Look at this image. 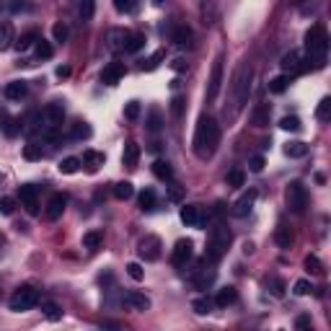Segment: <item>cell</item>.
<instances>
[{
    "mask_svg": "<svg viewBox=\"0 0 331 331\" xmlns=\"http://www.w3.org/2000/svg\"><path fill=\"white\" fill-rule=\"evenodd\" d=\"M251 80H254V67H251V62L243 60L230 78V96H228V104H225V119L228 122L238 119V114L246 109L248 96H251Z\"/></svg>",
    "mask_w": 331,
    "mask_h": 331,
    "instance_id": "cell-1",
    "label": "cell"
},
{
    "mask_svg": "<svg viewBox=\"0 0 331 331\" xmlns=\"http://www.w3.org/2000/svg\"><path fill=\"white\" fill-rule=\"evenodd\" d=\"M220 145V124L212 116H199L194 130V155L199 160H210Z\"/></svg>",
    "mask_w": 331,
    "mask_h": 331,
    "instance_id": "cell-2",
    "label": "cell"
},
{
    "mask_svg": "<svg viewBox=\"0 0 331 331\" xmlns=\"http://www.w3.org/2000/svg\"><path fill=\"white\" fill-rule=\"evenodd\" d=\"M305 47H308V60L305 62H313V67H323L326 65V52H328V34L321 23L311 26L308 34H305Z\"/></svg>",
    "mask_w": 331,
    "mask_h": 331,
    "instance_id": "cell-3",
    "label": "cell"
},
{
    "mask_svg": "<svg viewBox=\"0 0 331 331\" xmlns=\"http://www.w3.org/2000/svg\"><path fill=\"white\" fill-rule=\"evenodd\" d=\"M230 241H233V235H230V230H228L225 225L212 228L210 238H207V251H204V259H207V262H212V264H218V262L225 256V251H228Z\"/></svg>",
    "mask_w": 331,
    "mask_h": 331,
    "instance_id": "cell-4",
    "label": "cell"
},
{
    "mask_svg": "<svg viewBox=\"0 0 331 331\" xmlns=\"http://www.w3.org/2000/svg\"><path fill=\"white\" fill-rule=\"evenodd\" d=\"M36 303H39V293H36V287H31V285H21L16 293L11 295V300H8L11 311H16V313L31 311Z\"/></svg>",
    "mask_w": 331,
    "mask_h": 331,
    "instance_id": "cell-5",
    "label": "cell"
},
{
    "mask_svg": "<svg viewBox=\"0 0 331 331\" xmlns=\"http://www.w3.org/2000/svg\"><path fill=\"white\" fill-rule=\"evenodd\" d=\"M287 207L293 210L295 215H303L305 207H308V194H305V186L300 181H293L287 186Z\"/></svg>",
    "mask_w": 331,
    "mask_h": 331,
    "instance_id": "cell-6",
    "label": "cell"
},
{
    "mask_svg": "<svg viewBox=\"0 0 331 331\" xmlns=\"http://www.w3.org/2000/svg\"><path fill=\"white\" fill-rule=\"evenodd\" d=\"M160 248H163V243H160L158 235H145L137 243V254H140L143 262H158L160 259Z\"/></svg>",
    "mask_w": 331,
    "mask_h": 331,
    "instance_id": "cell-7",
    "label": "cell"
},
{
    "mask_svg": "<svg viewBox=\"0 0 331 331\" xmlns=\"http://www.w3.org/2000/svg\"><path fill=\"white\" fill-rule=\"evenodd\" d=\"M220 86H223V57H218L212 65V75H210V83H207V104H215Z\"/></svg>",
    "mask_w": 331,
    "mask_h": 331,
    "instance_id": "cell-8",
    "label": "cell"
},
{
    "mask_svg": "<svg viewBox=\"0 0 331 331\" xmlns=\"http://www.w3.org/2000/svg\"><path fill=\"white\" fill-rule=\"evenodd\" d=\"M179 218H181V223L184 225H189V228H202L204 225V210L199 204H184L181 207V212H179Z\"/></svg>",
    "mask_w": 331,
    "mask_h": 331,
    "instance_id": "cell-9",
    "label": "cell"
},
{
    "mask_svg": "<svg viewBox=\"0 0 331 331\" xmlns=\"http://www.w3.org/2000/svg\"><path fill=\"white\" fill-rule=\"evenodd\" d=\"M192 254H194V243H192L189 238H181V241H176V246H174L171 262H174L176 267H184V264L192 259Z\"/></svg>",
    "mask_w": 331,
    "mask_h": 331,
    "instance_id": "cell-10",
    "label": "cell"
},
{
    "mask_svg": "<svg viewBox=\"0 0 331 331\" xmlns=\"http://www.w3.org/2000/svg\"><path fill=\"white\" fill-rule=\"evenodd\" d=\"M256 197H259V192H256V189H248V192H243V194H241V199L233 204V215H235V218H246L248 212H251V207H254Z\"/></svg>",
    "mask_w": 331,
    "mask_h": 331,
    "instance_id": "cell-11",
    "label": "cell"
},
{
    "mask_svg": "<svg viewBox=\"0 0 331 331\" xmlns=\"http://www.w3.org/2000/svg\"><path fill=\"white\" fill-rule=\"evenodd\" d=\"M18 197H21V202H23V207H26V212H29V215H39L36 186H31V184H23V186H18Z\"/></svg>",
    "mask_w": 331,
    "mask_h": 331,
    "instance_id": "cell-12",
    "label": "cell"
},
{
    "mask_svg": "<svg viewBox=\"0 0 331 331\" xmlns=\"http://www.w3.org/2000/svg\"><path fill=\"white\" fill-rule=\"evenodd\" d=\"M127 75V67H124V62H109L101 73V83H106V86H116V83Z\"/></svg>",
    "mask_w": 331,
    "mask_h": 331,
    "instance_id": "cell-13",
    "label": "cell"
},
{
    "mask_svg": "<svg viewBox=\"0 0 331 331\" xmlns=\"http://www.w3.org/2000/svg\"><path fill=\"white\" fill-rule=\"evenodd\" d=\"M279 65H282V75H287V78H290L293 73H300V70H303V57H300V52H298V50H290V52L282 57V62H279Z\"/></svg>",
    "mask_w": 331,
    "mask_h": 331,
    "instance_id": "cell-14",
    "label": "cell"
},
{
    "mask_svg": "<svg viewBox=\"0 0 331 331\" xmlns=\"http://www.w3.org/2000/svg\"><path fill=\"white\" fill-rule=\"evenodd\" d=\"M65 204H67V199H65V194H52V199L47 202V220H60L62 218V212H65Z\"/></svg>",
    "mask_w": 331,
    "mask_h": 331,
    "instance_id": "cell-15",
    "label": "cell"
},
{
    "mask_svg": "<svg viewBox=\"0 0 331 331\" xmlns=\"http://www.w3.org/2000/svg\"><path fill=\"white\" fill-rule=\"evenodd\" d=\"M127 39H130V31H124V29H109V34H106L109 50H114V52L127 47Z\"/></svg>",
    "mask_w": 331,
    "mask_h": 331,
    "instance_id": "cell-16",
    "label": "cell"
},
{
    "mask_svg": "<svg viewBox=\"0 0 331 331\" xmlns=\"http://www.w3.org/2000/svg\"><path fill=\"white\" fill-rule=\"evenodd\" d=\"M124 305H130L135 311H150V298L145 293H137V290H130L127 295H124Z\"/></svg>",
    "mask_w": 331,
    "mask_h": 331,
    "instance_id": "cell-17",
    "label": "cell"
},
{
    "mask_svg": "<svg viewBox=\"0 0 331 331\" xmlns=\"http://www.w3.org/2000/svg\"><path fill=\"white\" fill-rule=\"evenodd\" d=\"M174 44H179V47H192L194 44V31L186 26V23H181V26H176L174 29Z\"/></svg>",
    "mask_w": 331,
    "mask_h": 331,
    "instance_id": "cell-18",
    "label": "cell"
},
{
    "mask_svg": "<svg viewBox=\"0 0 331 331\" xmlns=\"http://www.w3.org/2000/svg\"><path fill=\"white\" fill-rule=\"evenodd\" d=\"M26 93H29V83L26 80H11L6 86V99H11V101H21Z\"/></svg>",
    "mask_w": 331,
    "mask_h": 331,
    "instance_id": "cell-19",
    "label": "cell"
},
{
    "mask_svg": "<svg viewBox=\"0 0 331 331\" xmlns=\"http://www.w3.org/2000/svg\"><path fill=\"white\" fill-rule=\"evenodd\" d=\"M192 282H194L197 290L212 287V282H215V269H197V274L192 277Z\"/></svg>",
    "mask_w": 331,
    "mask_h": 331,
    "instance_id": "cell-20",
    "label": "cell"
},
{
    "mask_svg": "<svg viewBox=\"0 0 331 331\" xmlns=\"http://www.w3.org/2000/svg\"><path fill=\"white\" fill-rule=\"evenodd\" d=\"M235 300H238V290H235V287H230V285H228V287H223L220 293L215 295V305H218V308H228V305H233Z\"/></svg>",
    "mask_w": 331,
    "mask_h": 331,
    "instance_id": "cell-21",
    "label": "cell"
},
{
    "mask_svg": "<svg viewBox=\"0 0 331 331\" xmlns=\"http://www.w3.org/2000/svg\"><path fill=\"white\" fill-rule=\"evenodd\" d=\"M140 160V145L137 143H127L124 145V153H122V163L127 166V169H135Z\"/></svg>",
    "mask_w": 331,
    "mask_h": 331,
    "instance_id": "cell-22",
    "label": "cell"
},
{
    "mask_svg": "<svg viewBox=\"0 0 331 331\" xmlns=\"http://www.w3.org/2000/svg\"><path fill=\"white\" fill-rule=\"evenodd\" d=\"M16 44V34H13V26L6 21V23H0V52H6Z\"/></svg>",
    "mask_w": 331,
    "mask_h": 331,
    "instance_id": "cell-23",
    "label": "cell"
},
{
    "mask_svg": "<svg viewBox=\"0 0 331 331\" xmlns=\"http://www.w3.org/2000/svg\"><path fill=\"white\" fill-rule=\"evenodd\" d=\"M104 160H106V155L99 153V150H86L80 158V163L88 166V171H99V166H104Z\"/></svg>",
    "mask_w": 331,
    "mask_h": 331,
    "instance_id": "cell-24",
    "label": "cell"
},
{
    "mask_svg": "<svg viewBox=\"0 0 331 331\" xmlns=\"http://www.w3.org/2000/svg\"><path fill=\"white\" fill-rule=\"evenodd\" d=\"M251 124L254 127H267L269 124V104H259L251 114Z\"/></svg>",
    "mask_w": 331,
    "mask_h": 331,
    "instance_id": "cell-25",
    "label": "cell"
},
{
    "mask_svg": "<svg viewBox=\"0 0 331 331\" xmlns=\"http://www.w3.org/2000/svg\"><path fill=\"white\" fill-rule=\"evenodd\" d=\"M145 34H140V31H130V39H127V47H124V52H130V55H135V52H140L143 47H145Z\"/></svg>",
    "mask_w": 331,
    "mask_h": 331,
    "instance_id": "cell-26",
    "label": "cell"
},
{
    "mask_svg": "<svg viewBox=\"0 0 331 331\" xmlns=\"http://www.w3.org/2000/svg\"><path fill=\"white\" fill-rule=\"evenodd\" d=\"M36 41H39V31H36V29H29L26 34H21V39L16 41L13 47H16L18 52H26V50H29L31 44H36Z\"/></svg>",
    "mask_w": 331,
    "mask_h": 331,
    "instance_id": "cell-27",
    "label": "cell"
},
{
    "mask_svg": "<svg viewBox=\"0 0 331 331\" xmlns=\"http://www.w3.org/2000/svg\"><path fill=\"white\" fill-rule=\"evenodd\" d=\"M153 174L163 181H171L174 179V169H171V163L169 160H155L153 163Z\"/></svg>",
    "mask_w": 331,
    "mask_h": 331,
    "instance_id": "cell-28",
    "label": "cell"
},
{
    "mask_svg": "<svg viewBox=\"0 0 331 331\" xmlns=\"http://www.w3.org/2000/svg\"><path fill=\"white\" fill-rule=\"evenodd\" d=\"M305 153H308V145L300 143V140H293V143L285 145V155H287V158H303Z\"/></svg>",
    "mask_w": 331,
    "mask_h": 331,
    "instance_id": "cell-29",
    "label": "cell"
},
{
    "mask_svg": "<svg viewBox=\"0 0 331 331\" xmlns=\"http://www.w3.org/2000/svg\"><path fill=\"white\" fill-rule=\"evenodd\" d=\"M192 308H194L199 316H207V313H212L215 300H212V298H207V295H202V298H197V300L192 303Z\"/></svg>",
    "mask_w": 331,
    "mask_h": 331,
    "instance_id": "cell-30",
    "label": "cell"
},
{
    "mask_svg": "<svg viewBox=\"0 0 331 331\" xmlns=\"http://www.w3.org/2000/svg\"><path fill=\"white\" fill-rule=\"evenodd\" d=\"M70 137L73 140H88L91 137V127L86 122H75L73 127H70Z\"/></svg>",
    "mask_w": 331,
    "mask_h": 331,
    "instance_id": "cell-31",
    "label": "cell"
},
{
    "mask_svg": "<svg viewBox=\"0 0 331 331\" xmlns=\"http://www.w3.org/2000/svg\"><path fill=\"white\" fill-rule=\"evenodd\" d=\"M60 174H75L78 169H80V158H75V155H67V158H62L60 160Z\"/></svg>",
    "mask_w": 331,
    "mask_h": 331,
    "instance_id": "cell-32",
    "label": "cell"
},
{
    "mask_svg": "<svg viewBox=\"0 0 331 331\" xmlns=\"http://www.w3.org/2000/svg\"><path fill=\"white\" fill-rule=\"evenodd\" d=\"M41 313H44V318H50V321H60L62 318V308L57 303H52V300L41 303Z\"/></svg>",
    "mask_w": 331,
    "mask_h": 331,
    "instance_id": "cell-33",
    "label": "cell"
},
{
    "mask_svg": "<svg viewBox=\"0 0 331 331\" xmlns=\"http://www.w3.org/2000/svg\"><path fill=\"white\" fill-rule=\"evenodd\" d=\"M132 194H135L132 181H119V184L114 186V197H116V199H122V202H124V199H130Z\"/></svg>",
    "mask_w": 331,
    "mask_h": 331,
    "instance_id": "cell-34",
    "label": "cell"
},
{
    "mask_svg": "<svg viewBox=\"0 0 331 331\" xmlns=\"http://www.w3.org/2000/svg\"><path fill=\"white\" fill-rule=\"evenodd\" d=\"M274 241L279 248H290L293 246V233H290V228H277L274 230Z\"/></svg>",
    "mask_w": 331,
    "mask_h": 331,
    "instance_id": "cell-35",
    "label": "cell"
},
{
    "mask_svg": "<svg viewBox=\"0 0 331 331\" xmlns=\"http://www.w3.org/2000/svg\"><path fill=\"white\" fill-rule=\"evenodd\" d=\"M287 86H290V78H287V75H274V78L269 80V91H272V93H285Z\"/></svg>",
    "mask_w": 331,
    "mask_h": 331,
    "instance_id": "cell-36",
    "label": "cell"
},
{
    "mask_svg": "<svg viewBox=\"0 0 331 331\" xmlns=\"http://www.w3.org/2000/svg\"><path fill=\"white\" fill-rule=\"evenodd\" d=\"M34 47H36V57H39V60H50V57L55 55L52 44H50V41H44V39H41V36H39V41H36Z\"/></svg>",
    "mask_w": 331,
    "mask_h": 331,
    "instance_id": "cell-37",
    "label": "cell"
},
{
    "mask_svg": "<svg viewBox=\"0 0 331 331\" xmlns=\"http://www.w3.org/2000/svg\"><path fill=\"white\" fill-rule=\"evenodd\" d=\"M140 207H143L145 212L155 210V192H153V189H145V192H140Z\"/></svg>",
    "mask_w": 331,
    "mask_h": 331,
    "instance_id": "cell-38",
    "label": "cell"
},
{
    "mask_svg": "<svg viewBox=\"0 0 331 331\" xmlns=\"http://www.w3.org/2000/svg\"><path fill=\"white\" fill-rule=\"evenodd\" d=\"M264 282H267V287L272 290L274 298H282V295H285V282H282L279 277H267Z\"/></svg>",
    "mask_w": 331,
    "mask_h": 331,
    "instance_id": "cell-39",
    "label": "cell"
},
{
    "mask_svg": "<svg viewBox=\"0 0 331 331\" xmlns=\"http://www.w3.org/2000/svg\"><path fill=\"white\" fill-rule=\"evenodd\" d=\"M163 57H166V50L153 52V55H150V60H145V62H143V70H155V67L163 62Z\"/></svg>",
    "mask_w": 331,
    "mask_h": 331,
    "instance_id": "cell-40",
    "label": "cell"
},
{
    "mask_svg": "<svg viewBox=\"0 0 331 331\" xmlns=\"http://www.w3.org/2000/svg\"><path fill=\"white\" fill-rule=\"evenodd\" d=\"M305 269H308L311 274H321V272H323V264H321V259H318L316 254H308V256H305Z\"/></svg>",
    "mask_w": 331,
    "mask_h": 331,
    "instance_id": "cell-41",
    "label": "cell"
},
{
    "mask_svg": "<svg viewBox=\"0 0 331 331\" xmlns=\"http://www.w3.org/2000/svg\"><path fill=\"white\" fill-rule=\"evenodd\" d=\"M279 127L287 130V132H298L300 130V119L298 116H282L279 119Z\"/></svg>",
    "mask_w": 331,
    "mask_h": 331,
    "instance_id": "cell-42",
    "label": "cell"
},
{
    "mask_svg": "<svg viewBox=\"0 0 331 331\" xmlns=\"http://www.w3.org/2000/svg\"><path fill=\"white\" fill-rule=\"evenodd\" d=\"M160 127H163V116H160L158 109H153L150 116H148V130H150V132H158Z\"/></svg>",
    "mask_w": 331,
    "mask_h": 331,
    "instance_id": "cell-43",
    "label": "cell"
},
{
    "mask_svg": "<svg viewBox=\"0 0 331 331\" xmlns=\"http://www.w3.org/2000/svg\"><path fill=\"white\" fill-rule=\"evenodd\" d=\"M99 246H101V233L91 230V233L83 235V248H99Z\"/></svg>",
    "mask_w": 331,
    "mask_h": 331,
    "instance_id": "cell-44",
    "label": "cell"
},
{
    "mask_svg": "<svg viewBox=\"0 0 331 331\" xmlns=\"http://www.w3.org/2000/svg\"><path fill=\"white\" fill-rule=\"evenodd\" d=\"M3 132H6L8 137H16V135L21 132V124H18V119L8 116V119H6V124H3Z\"/></svg>",
    "mask_w": 331,
    "mask_h": 331,
    "instance_id": "cell-45",
    "label": "cell"
},
{
    "mask_svg": "<svg viewBox=\"0 0 331 331\" xmlns=\"http://www.w3.org/2000/svg\"><path fill=\"white\" fill-rule=\"evenodd\" d=\"M52 36H55V41H60V44H65V41H67V36H70V29H67L65 23H55V29H52Z\"/></svg>",
    "mask_w": 331,
    "mask_h": 331,
    "instance_id": "cell-46",
    "label": "cell"
},
{
    "mask_svg": "<svg viewBox=\"0 0 331 331\" xmlns=\"http://www.w3.org/2000/svg\"><path fill=\"white\" fill-rule=\"evenodd\" d=\"M328 114H331V99H321V101H318V109H316V116H318L321 122H326Z\"/></svg>",
    "mask_w": 331,
    "mask_h": 331,
    "instance_id": "cell-47",
    "label": "cell"
},
{
    "mask_svg": "<svg viewBox=\"0 0 331 331\" xmlns=\"http://www.w3.org/2000/svg\"><path fill=\"white\" fill-rule=\"evenodd\" d=\"M23 158H26V160H39V158H41V145L29 143V145L23 148Z\"/></svg>",
    "mask_w": 331,
    "mask_h": 331,
    "instance_id": "cell-48",
    "label": "cell"
},
{
    "mask_svg": "<svg viewBox=\"0 0 331 331\" xmlns=\"http://www.w3.org/2000/svg\"><path fill=\"white\" fill-rule=\"evenodd\" d=\"M16 210V199L13 197H0V215H13Z\"/></svg>",
    "mask_w": 331,
    "mask_h": 331,
    "instance_id": "cell-49",
    "label": "cell"
},
{
    "mask_svg": "<svg viewBox=\"0 0 331 331\" xmlns=\"http://www.w3.org/2000/svg\"><path fill=\"white\" fill-rule=\"evenodd\" d=\"M243 181H246V174L241 169H233L228 174V186H243Z\"/></svg>",
    "mask_w": 331,
    "mask_h": 331,
    "instance_id": "cell-50",
    "label": "cell"
},
{
    "mask_svg": "<svg viewBox=\"0 0 331 331\" xmlns=\"http://www.w3.org/2000/svg\"><path fill=\"white\" fill-rule=\"evenodd\" d=\"M93 11H96V6L91 3V0H86V3H80V8H78V13H80V18H83V21H91V18H93Z\"/></svg>",
    "mask_w": 331,
    "mask_h": 331,
    "instance_id": "cell-51",
    "label": "cell"
},
{
    "mask_svg": "<svg viewBox=\"0 0 331 331\" xmlns=\"http://www.w3.org/2000/svg\"><path fill=\"white\" fill-rule=\"evenodd\" d=\"M124 116H127L130 122H137V116H140V101H130L127 106H124Z\"/></svg>",
    "mask_w": 331,
    "mask_h": 331,
    "instance_id": "cell-52",
    "label": "cell"
},
{
    "mask_svg": "<svg viewBox=\"0 0 331 331\" xmlns=\"http://www.w3.org/2000/svg\"><path fill=\"white\" fill-rule=\"evenodd\" d=\"M114 8H116L119 13H135V11H137V3H132V0H116Z\"/></svg>",
    "mask_w": 331,
    "mask_h": 331,
    "instance_id": "cell-53",
    "label": "cell"
},
{
    "mask_svg": "<svg viewBox=\"0 0 331 331\" xmlns=\"http://www.w3.org/2000/svg\"><path fill=\"white\" fill-rule=\"evenodd\" d=\"M127 274H130L135 282H140V279L145 277V272H143V267H140L137 262H130V264H127Z\"/></svg>",
    "mask_w": 331,
    "mask_h": 331,
    "instance_id": "cell-54",
    "label": "cell"
},
{
    "mask_svg": "<svg viewBox=\"0 0 331 331\" xmlns=\"http://www.w3.org/2000/svg\"><path fill=\"white\" fill-rule=\"evenodd\" d=\"M311 290H313V287H311L308 279H298V282L293 285V293H295V295H308Z\"/></svg>",
    "mask_w": 331,
    "mask_h": 331,
    "instance_id": "cell-55",
    "label": "cell"
},
{
    "mask_svg": "<svg viewBox=\"0 0 331 331\" xmlns=\"http://www.w3.org/2000/svg\"><path fill=\"white\" fill-rule=\"evenodd\" d=\"M169 199H171V202H181V199H184V186L171 184V186H169Z\"/></svg>",
    "mask_w": 331,
    "mask_h": 331,
    "instance_id": "cell-56",
    "label": "cell"
},
{
    "mask_svg": "<svg viewBox=\"0 0 331 331\" xmlns=\"http://www.w3.org/2000/svg\"><path fill=\"white\" fill-rule=\"evenodd\" d=\"M248 169H251L254 174H259V171H264V158H262V155H254L251 160H248Z\"/></svg>",
    "mask_w": 331,
    "mask_h": 331,
    "instance_id": "cell-57",
    "label": "cell"
},
{
    "mask_svg": "<svg viewBox=\"0 0 331 331\" xmlns=\"http://www.w3.org/2000/svg\"><path fill=\"white\" fill-rule=\"evenodd\" d=\"M171 111H174V116H181V111H184V99L181 96L171 99Z\"/></svg>",
    "mask_w": 331,
    "mask_h": 331,
    "instance_id": "cell-58",
    "label": "cell"
},
{
    "mask_svg": "<svg viewBox=\"0 0 331 331\" xmlns=\"http://www.w3.org/2000/svg\"><path fill=\"white\" fill-rule=\"evenodd\" d=\"M295 326H298V331H311V316H298Z\"/></svg>",
    "mask_w": 331,
    "mask_h": 331,
    "instance_id": "cell-59",
    "label": "cell"
},
{
    "mask_svg": "<svg viewBox=\"0 0 331 331\" xmlns=\"http://www.w3.org/2000/svg\"><path fill=\"white\" fill-rule=\"evenodd\" d=\"M171 67H174V70H176V73H184V70H186V62H184V60H181V57H176V60H174V62H171Z\"/></svg>",
    "mask_w": 331,
    "mask_h": 331,
    "instance_id": "cell-60",
    "label": "cell"
},
{
    "mask_svg": "<svg viewBox=\"0 0 331 331\" xmlns=\"http://www.w3.org/2000/svg\"><path fill=\"white\" fill-rule=\"evenodd\" d=\"M67 75H70V67H67V65H60V67H57V78H67Z\"/></svg>",
    "mask_w": 331,
    "mask_h": 331,
    "instance_id": "cell-61",
    "label": "cell"
},
{
    "mask_svg": "<svg viewBox=\"0 0 331 331\" xmlns=\"http://www.w3.org/2000/svg\"><path fill=\"white\" fill-rule=\"evenodd\" d=\"M243 254H254V243H243Z\"/></svg>",
    "mask_w": 331,
    "mask_h": 331,
    "instance_id": "cell-62",
    "label": "cell"
},
{
    "mask_svg": "<svg viewBox=\"0 0 331 331\" xmlns=\"http://www.w3.org/2000/svg\"><path fill=\"white\" fill-rule=\"evenodd\" d=\"M3 246H6V235L0 233V251H3Z\"/></svg>",
    "mask_w": 331,
    "mask_h": 331,
    "instance_id": "cell-63",
    "label": "cell"
}]
</instances>
